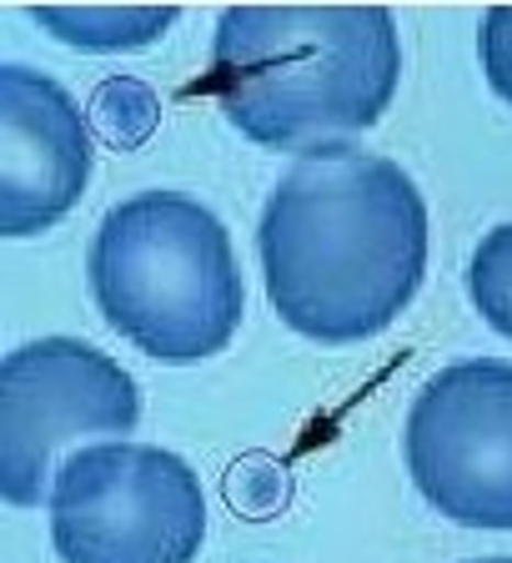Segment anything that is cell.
I'll return each instance as SVG.
<instances>
[{"label": "cell", "instance_id": "6da1fadb", "mask_svg": "<svg viewBox=\"0 0 512 563\" xmlns=\"http://www.w3.org/2000/svg\"><path fill=\"white\" fill-rule=\"evenodd\" d=\"M427 246L418 181L352 141L297 156L256 217L271 312L326 347L382 338L427 277Z\"/></svg>", "mask_w": 512, "mask_h": 563}, {"label": "cell", "instance_id": "7a4b0ae2", "mask_svg": "<svg viewBox=\"0 0 512 563\" xmlns=\"http://www.w3.org/2000/svg\"><path fill=\"white\" fill-rule=\"evenodd\" d=\"M402 35L387 5H232L216 15L201 91L271 152H316L387 117Z\"/></svg>", "mask_w": 512, "mask_h": 563}, {"label": "cell", "instance_id": "3957f363", "mask_svg": "<svg viewBox=\"0 0 512 563\" xmlns=\"http://www.w3.org/2000/svg\"><path fill=\"white\" fill-rule=\"evenodd\" d=\"M96 312L156 363H201L232 347L246 312L232 232L187 191H136L86 246Z\"/></svg>", "mask_w": 512, "mask_h": 563}, {"label": "cell", "instance_id": "277c9868", "mask_svg": "<svg viewBox=\"0 0 512 563\" xmlns=\"http://www.w3.org/2000/svg\"><path fill=\"white\" fill-rule=\"evenodd\" d=\"M51 543L60 563H191L207 543V493L181 453L105 438L56 463Z\"/></svg>", "mask_w": 512, "mask_h": 563}, {"label": "cell", "instance_id": "5b68a950", "mask_svg": "<svg viewBox=\"0 0 512 563\" xmlns=\"http://www.w3.org/2000/svg\"><path fill=\"white\" fill-rule=\"evenodd\" d=\"M141 422L131 373L81 338H35L0 363V488L5 504H51L56 453L70 438H126Z\"/></svg>", "mask_w": 512, "mask_h": 563}, {"label": "cell", "instance_id": "8992f818", "mask_svg": "<svg viewBox=\"0 0 512 563\" xmlns=\"http://www.w3.org/2000/svg\"><path fill=\"white\" fill-rule=\"evenodd\" d=\"M402 457L443 518L512 533V363L457 357L418 387Z\"/></svg>", "mask_w": 512, "mask_h": 563}, {"label": "cell", "instance_id": "52a82bcc", "mask_svg": "<svg viewBox=\"0 0 512 563\" xmlns=\"http://www.w3.org/2000/svg\"><path fill=\"white\" fill-rule=\"evenodd\" d=\"M91 117L35 66H0V232L35 236L66 222L91 187Z\"/></svg>", "mask_w": 512, "mask_h": 563}, {"label": "cell", "instance_id": "ba28073f", "mask_svg": "<svg viewBox=\"0 0 512 563\" xmlns=\"http://www.w3.org/2000/svg\"><path fill=\"white\" fill-rule=\"evenodd\" d=\"M31 21L86 56H111L156 46L176 25V5H31Z\"/></svg>", "mask_w": 512, "mask_h": 563}, {"label": "cell", "instance_id": "9c48e42d", "mask_svg": "<svg viewBox=\"0 0 512 563\" xmlns=\"http://www.w3.org/2000/svg\"><path fill=\"white\" fill-rule=\"evenodd\" d=\"M467 292L492 332L512 342V222L492 227L467 262Z\"/></svg>", "mask_w": 512, "mask_h": 563}, {"label": "cell", "instance_id": "30bf717a", "mask_svg": "<svg viewBox=\"0 0 512 563\" xmlns=\"http://www.w3.org/2000/svg\"><path fill=\"white\" fill-rule=\"evenodd\" d=\"M91 117H96V126L105 131L111 146L131 152V146H141V141L156 131L162 106H156L146 81H136V76H111V81H101V91H96Z\"/></svg>", "mask_w": 512, "mask_h": 563}, {"label": "cell", "instance_id": "8fae6325", "mask_svg": "<svg viewBox=\"0 0 512 563\" xmlns=\"http://www.w3.org/2000/svg\"><path fill=\"white\" fill-rule=\"evenodd\" d=\"M478 56L488 86L512 106V5H488L478 25Z\"/></svg>", "mask_w": 512, "mask_h": 563}, {"label": "cell", "instance_id": "7c38bea8", "mask_svg": "<svg viewBox=\"0 0 512 563\" xmlns=\"http://www.w3.org/2000/svg\"><path fill=\"white\" fill-rule=\"evenodd\" d=\"M472 563H512V559H472Z\"/></svg>", "mask_w": 512, "mask_h": 563}]
</instances>
